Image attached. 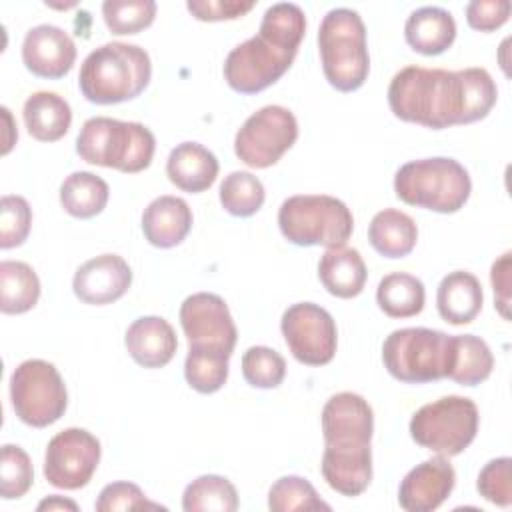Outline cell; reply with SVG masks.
I'll use <instances>...</instances> for the list:
<instances>
[{
    "mask_svg": "<svg viewBox=\"0 0 512 512\" xmlns=\"http://www.w3.org/2000/svg\"><path fill=\"white\" fill-rule=\"evenodd\" d=\"M484 292L480 280L468 270L446 274L436 290V308L442 320L454 326L470 324L482 310Z\"/></svg>",
    "mask_w": 512,
    "mask_h": 512,
    "instance_id": "obj_22",
    "label": "cell"
},
{
    "mask_svg": "<svg viewBox=\"0 0 512 512\" xmlns=\"http://www.w3.org/2000/svg\"><path fill=\"white\" fill-rule=\"evenodd\" d=\"M318 278L326 292L336 298H354L358 296L368 278V270L364 258L356 248L338 246L326 248L318 262Z\"/></svg>",
    "mask_w": 512,
    "mask_h": 512,
    "instance_id": "obj_25",
    "label": "cell"
},
{
    "mask_svg": "<svg viewBox=\"0 0 512 512\" xmlns=\"http://www.w3.org/2000/svg\"><path fill=\"white\" fill-rule=\"evenodd\" d=\"M242 376L254 388H278L286 376V360L268 346H250L242 354Z\"/></svg>",
    "mask_w": 512,
    "mask_h": 512,
    "instance_id": "obj_37",
    "label": "cell"
},
{
    "mask_svg": "<svg viewBox=\"0 0 512 512\" xmlns=\"http://www.w3.org/2000/svg\"><path fill=\"white\" fill-rule=\"evenodd\" d=\"M192 210L178 196H158L142 212L144 238L156 248L178 246L192 228Z\"/></svg>",
    "mask_w": 512,
    "mask_h": 512,
    "instance_id": "obj_21",
    "label": "cell"
},
{
    "mask_svg": "<svg viewBox=\"0 0 512 512\" xmlns=\"http://www.w3.org/2000/svg\"><path fill=\"white\" fill-rule=\"evenodd\" d=\"M216 156L198 142H182L168 154L166 174L168 180L190 194L208 190L218 176Z\"/></svg>",
    "mask_w": 512,
    "mask_h": 512,
    "instance_id": "obj_23",
    "label": "cell"
},
{
    "mask_svg": "<svg viewBox=\"0 0 512 512\" xmlns=\"http://www.w3.org/2000/svg\"><path fill=\"white\" fill-rule=\"evenodd\" d=\"M218 194L222 208L238 218H248L256 214L266 198L262 182L246 170H234L224 176Z\"/></svg>",
    "mask_w": 512,
    "mask_h": 512,
    "instance_id": "obj_34",
    "label": "cell"
},
{
    "mask_svg": "<svg viewBox=\"0 0 512 512\" xmlns=\"http://www.w3.org/2000/svg\"><path fill=\"white\" fill-rule=\"evenodd\" d=\"M368 240L380 256L404 258L416 246L418 226L406 212L384 208L370 220Z\"/></svg>",
    "mask_w": 512,
    "mask_h": 512,
    "instance_id": "obj_27",
    "label": "cell"
},
{
    "mask_svg": "<svg viewBox=\"0 0 512 512\" xmlns=\"http://www.w3.org/2000/svg\"><path fill=\"white\" fill-rule=\"evenodd\" d=\"M188 346H214L234 352L238 330L224 298L212 292L188 296L178 312Z\"/></svg>",
    "mask_w": 512,
    "mask_h": 512,
    "instance_id": "obj_14",
    "label": "cell"
},
{
    "mask_svg": "<svg viewBox=\"0 0 512 512\" xmlns=\"http://www.w3.org/2000/svg\"><path fill=\"white\" fill-rule=\"evenodd\" d=\"M296 116L278 104L250 114L234 136V154L250 168L274 166L296 142Z\"/></svg>",
    "mask_w": 512,
    "mask_h": 512,
    "instance_id": "obj_11",
    "label": "cell"
},
{
    "mask_svg": "<svg viewBox=\"0 0 512 512\" xmlns=\"http://www.w3.org/2000/svg\"><path fill=\"white\" fill-rule=\"evenodd\" d=\"M320 472L326 484L342 496H360L372 480V448L324 446Z\"/></svg>",
    "mask_w": 512,
    "mask_h": 512,
    "instance_id": "obj_20",
    "label": "cell"
},
{
    "mask_svg": "<svg viewBox=\"0 0 512 512\" xmlns=\"http://www.w3.org/2000/svg\"><path fill=\"white\" fill-rule=\"evenodd\" d=\"M36 510H72V512H78V504L74 500H68V498H62L58 494H52L48 498H44Z\"/></svg>",
    "mask_w": 512,
    "mask_h": 512,
    "instance_id": "obj_45",
    "label": "cell"
},
{
    "mask_svg": "<svg viewBox=\"0 0 512 512\" xmlns=\"http://www.w3.org/2000/svg\"><path fill=\"white\" fill-rule=\"evenodd\" d=\"M76 60V44L70 34L54 24L30 28L22 42V62L38 78L58 80L66 76Z\"/></svg>",
    "mask_w": 512,
    "mask_h": 512,
    "instance_id": "obj_18",
    "label": "cell"
},
{
    "mask_svg": "<svg viewBox=\"0 0 512 512\" xmlns=\"http://www.w3.org/2000/svg\"><path fill=\"white\" fill-rule=\"evenodd\" d=\"M306 32V14L294 2L266 8L258 34L234 46L224 60V80L240 94H258L292 66Z\"/></svg>",
    "mask_w": 512,
    "mask_h": 512,
    "instance_id": "obj_2",
    "label": "cell"
},
{
    "mask_svg": "<svg viewBox=\"0 0 512 512\" xmlns=\"http://www.w3.org/2000/svg\"><path fill=\"white\" fill-rule=\"evenodd\" d=\"M124 344L130 358L144 368L166 366L178 348L172 324L160 316L136 318L124 334Z\"/></svg>",
    "mask_w": 512,
    "mask_h": 512,
    "instance_id": "obj_19",
    "label": "cell"
},
{
    "mask_svg": "<svg viewBox=\"0 0 512 512\" xmlns=\"http://www.w3.org/2000/svg\"><path fill=\"white\" fill-rule=\"evenodd\" d=\"M394 192L404 204L454 214L468 202L472 180L458 160L434 156L402 164L394 176Z\"/></svg>",
    "mask_w": 512,
    "mask_h": 512,
    "instance_id": "obj_6",
    "label": "cell"
},
{
    "mask_svg": "<svg viewBox=\"0 0 512 512\" xmlns=\"http://www.w3.org/2000/svg\"><path fill=\"white\" fill-rule=\"evenodd\" d=\"M132 284V270L118 254H100L78 266L72 290L78 300L104 306L120 300Z\"/></svg>",
    "mask_w": 512,
    "mask_h": 512,
    "instance_id": "obj_17",
    "label": "cell"
},
{
    "mask_svg": "<svg viewBox=\"0 0 512 512\" xmlns=\"http://www.w3.org/2000/svg\"><path fill=\"white\" fill-rule=\"evenodd\" d=\"M278 228L296 246L338 248L354 230L350 208L328 194H296L278 208Z\"/></svg>",
    "mask_w": 512,
    "mask_h": 512,
    "instance_id": "obj_7",
    "label": "cell"
},
{
    "mask_svg": "<svg viewBox=\"0 0 512 512\" xmlns=\"http://www.w3.org/2000/svg\"><path fill=\"white\" fill-rule=\"evenodd\" d=\"M510 252H504L498 260H494L490 268V280L494 288V302L504 320L510 318L508 306H510Z\"/></svg>",
    "mask_w": 512,
    "mask_h": 512,
    "instance_id": "obj_44",
    "label": "cell"
},
{
    "mask_svg": "<svg viewBox=\"0 0 512 512\" xmlns=\"http://www.w3.org/2000/svg\"><path fill=\"white\" fill-rule=\"evenodd\" d=\"M280 330L288 350L300 364L324 366L336 354V322L328 310L314 302L288 306L282 314Z\"/></svg>",
    "mask_w": 512,
    "mask_h": 512,
    "instance_id": "obj_12",
    "label": "cell"
},
{
    "mask_svg": "<svg viewBox=\"0 0 512 512\" xmlns=\"http://www.w3.org/2000/svg\"><path fill=\"white\" fill-rule=\"evenodd\" d=\"M478 406L466 396H444L418 408L410 418L412 440L440 456L462 454L478 432Z\"/></svg>",
    "mask_w": 512,
    "mask_h": 512,
    "instance_id": "obj_9",
    "label": "cell"
},
{
    "mask_svg": "<svg viewBox=\"0 0 512 512\" xmlns=\"http://www.w3.org/2000/svg\"><path fill=\"white\" fill-rule=\"evenodd\" d=\"M154 150L156 138L150 128L108 116L88 118L76 136V154L84 162L126 174L146 170Z\"/></svg>",
    "mask_w": 512,
    "mask_h": 512,
    "instance_id": "obj_4",
    "label": "cell"
},
{
    "mask_svg": "<svg viewBox=\"0 0 512 512\" xmlns=\"http://www.w3.org/2000/svg\"><path fill=\"white\" fill-rule=\"evenodd\" d=\"M512 4L508 0H472L466 4V22L480 32H492L510 18Z\"/></svg>",
    "mask_w": 512,
    "mask_h": 512,
    "instance_id": "obj_42",
    "label": "cell"
},
{
    "mask_svg": "<svg viewBox=\"0 0 512 512\" xmlns=\"http://www.w3.org/2000/svg\"><path fill=\"white\" fill-rule=\"evenodd\" d=\"M256 6L254 0H188V12L202 22L236 20Z\"/></svg>",
    "mask_w": 512,
    "mask_h": 512,
    "instance_id": "obj_43",
    "label": "cell"
},
{
    "mask_svg": "<svg viewBox=\"0 0 512 512\" xmlns=\"http://www.w3.org/2000/svg\"><path fill=\"white\" fill-rule=\"evenodd\" d=\"M110 188L104 178L80 170L64 178L60 186V204L74 218H92L108 204Z\"/></svg>",
    "mask_w": 512,
    "mask_h": 512,
    "instance_id": "obj_30",
    "label": "cell"
},
{
    "mask_svg": "<svg viewBox=\"0 0 512 512\" xmlns=\"http://www.w3.org/2000/svg\"><path fill=\"white\" fill-rule=\"evenodd\" d=\"M404 38L414 52L438 56L446 52L456 38L454 16L440 6H422L406 18Z\"/></svg>",
    "mask_w": 512,
    "mask_h": 512,
    "instance_id": "obj_24",
    "label": "cell"
},
{
    "mask_svg": "<svg viewBox=\"0 0 512 512\" xmlns=\"http://www.w3.org/2000/svg\"><path fill=\"white\" fill-rule=\"evenodd\" d=\"M94 508L98 512H116V510H144V508H164V506L148 502L140 486L132 482H110L100 490Z\"/></svg>",
    "mask_w": 512,
    "mask_h": 512,
    "instance_id": "obj_41",
    "label": "cell"
},
{
    "mask_svg": "<svg viewBox=\"0 0 512 512\" xmlns=\"http://www.w3.org/2000/svg\"><path fill=\"white\" fill-rule=\"evenodd\" d=\"M26 130L40 142L60 140L72 124L70 104L56 92H32L22 108Z\"/></svg>",
    "mask_w": 512,
    "mask_h": 512,
    "instance_id": "obj_26",
    "label": "cell"
},
{
    "mask_svg": "<svg viewBox=\"0 0 512 512\" xmlns=\"http://www.w3.org/2000/svg\"><path fill=\"white\" fill-rule=\"evenodd\" d=\"M32 210L26 198L16 194H6L0 200V248L10 250L20 244L30 234Z\"/></svg>",
    "mask_w": 512,
    "mask_h": 512,
    "instance_id": "obj_39",
    "label": "cell"
},
{
    "mask_svg": "<svg viewBox=\"0 0 512 512\" xmlns=\"http://www.w3.org/2000/svg\"><path fill=\"white\" fill-rule=\"evenodd\" d=\"M494 368L490 346L474 334L452 336V364L448 378L462 386H478Z\"/></svg>",
    "mask_w": 512,
    "mask_h": 512,
    "instance_id": "obj_28",
    "label": "cell"
},
{
    "mask_svg": "<svg viewBox=\"0 0 512 512\" xmlns=\"http://www.w3.org/2000/svg\"><path fill=\"white\" fill-rule=\"evenodd\" d=\"M40 298V280L34 268L20 260L0 262V310L4 314H24Z\"/></svg>",
    "mask_w": 512,
    "mask_h": 512,
    "instance_id": "obj_29",
    "label": "cell"
},
{
    "mask_svg": "<svg viewBox=\"0 0 512 512\" xmlns=\"http://www.w3.org/2000/svg\"><path fill=\"white\" fill-rule=\"evenodd\" d=\"M182 510L234 512L238 510V492L228 478L218 474H202L184 488Z\"/></svg>",
    "mask_w": 512,
    "mask_h": 512,
    "instance_id": "obj_33",
    "label": "cell"
},
{
    "mask_svg": "<svg viewBox=\"0 0 512 512\" xmlns=\"http://www.w3.org/2000/svg\"><path fill=\"white\" fill-rule=\"evenodd\" d=\"M154 0H106L102 2V18L106 28L116 36L138 34L156 18Z\"/></svg>",
    "mask_w": 512,
    "mask_h": 512,
    "instance_id": "obj_36",
    "label": "cell"
},
{
    "mask_svg": "<svg viewBox=\"0 0 512 512\" xmlns=\"http://www.w3.org/2000/svg\"><path fill=\"white\" fill-rule=\"evenodd\" d=\"M496 98V82L478 66L464 70L406 66L388 86L392 114L430 130L478 122L488 116Z\"/></svg>",
    "mask_w": 512,
    "mask_h": 512,
    "instance_id": "obj_1",
    "label": "cell"
},
{
    "mask_svg": "<svg viewBox=\"0 0 512 512\" xmlns=\"http://www.w3.org/2000/svg\"><path fill=\"white\" fill-rule=\"evenodd\" d=\"M426 290L420 278L408 272L386 274L376 288V302L390 318H410L422 312Z\"/></svg>",
    "mask_w": 512,
    "mask_h": 512,
    "instance_id": "obj_31",
    "label": "cell"
},
{
    "mask_svg": "<svg viewBox=\"0 0 512 512\" xmlns=\"http://www.w3.org/2000/svg\"><path fill=\"white\" fill-rule=\"evenodd\" d=\"M322 436L330 448H370L374 412L356 392H338L322 408Z\"/></svg>",
    "mask_w": 512,
    "mask_h": 512,
    "instance_id": "obj_15",
    "label": "cell"
},
{
    "mask_svg": "<svg viewBox=\"0 0 512 512\" xmlns=\"http://www.w3.org/2000/svg\"><path fill=\"white\" fill-rule=\"evenodd\" d=\"M476 490L484 500L508 508L512 504V458L500 456L484 464L476 480Z\"/></svg>",
    "mask_w": 512,
    "mask_h": 512,
    "instance_id": "obj_40",
    "label": "cell"
},
{
    "mask_svg": "<svg viewBox=\"0 0 512 512\" xmlns=\"http://www.w3.org/2000/svg\"><path fill=\"white\" fill-rule=\"evenodd\" d=\"M318 52L328 84L340 92L358 90L370 72L366 26L352 8H332L318 28Z\"/></svg>",
    "mask_w": 512,
    "mask_h": 512,
    "instance_id": "obj_5",
    "label": "cell"
},
{
    "mask_svg": "<svg viewBox=\"0 0 512 512\" xmlns=\"http://www.w3.org/2000/svg\"><path fill=\"white\" fill-rule=\"evenodd\" d=\"M456 472L446 456H432L416 464L400 482L398 504L406 512H432L452 494Z\"/></svg>",
    "mask_w": 512,
    "mask_h": 512,
    "instance_id": "obj_16",
    "label": "cell"
},
{
    "mask_svg": "<svg viewBox=\"0 0 512 512\" xmlns=\"http://www.w3.org/2000/svg\"><path fill=\"white\" fill-rule=\"evenodd\" d=\"M382 362L388 374L406 384H426L448 378L452 336L432 328H400L386 336Z\"/></svg>",
    "mask_w": 512,
    "mask_h": 512,
    "instance_id": "obj_8",
    "label": "cell"
},
{
    "mask_svg": "<svg viewBox=\"0 0 512 512\" xmlns=\"http://www.w3.org/2000/svg\"><path fill=\"white\" fill-rule=\"evenodd\" d=\"M232 352L214 346H188L184 376L190 388L200 394L218 392L228 380V360Z\"/></svg>",
    "mask_w": 512,
    "mask_h": 512,
    "instance_id": "obj_32",
    "label": "cell"
},
{
    "mask_svg": "<svg viewBox=\"0 0 512 512\" xmlns=\"http://www.w3.org/2000/svg\"><path fill=\"white\" fill-rule=\"evenodd\" d=\"M34 482L32 460L18 444L2 446L0 460V496L4 500L22 498Z\"/></svg>",
    "mask_w": 512,
    "mask_h": 512,
    "instance_id": "obj_38",
    "label": "cell"
},
{
    "mask_svg": "<svg viewBox=\"0 0 512 512\" xmlns=\"http://www.w3.org/2000/svg\"><path fill=\"white\" fill-rule=\"evenodd\" d=\"M152 64L144 48L128 42H106L82 62L78 86L92 104H118L140 96L150 84Z\"/></svg>",
    "mask_w": 512,
    "mask_h": 512,
    "instance_id": "obj_3",
    "label": "cell"
},
{
    "mask_svg": "<svg viewBox=\"0 0 512 512\" xmlns=\"http://www.w3.org/2000/svg\"><path fill=\"white\" fill-rule=\"evenodd\" d=\"M268 508L272 512H296V510H330L316 488L302 476H282L268 492Z\"/></svg>",
    "mask_w": 512,
    "mask_h": 512,
    "instance_id": "obj_35",
    "label": "cell"
},
{
    "mask_svg": "<svg viewBox=\"0 0 512 512\" xmlns=\"http://www.w3.org/2000/svg\"><path fill=\"white\" fill-rule=\"evenodd\" d=\"M10 400L24 424L46 428L64 416L68 392L54 364L30 358L20 362L10 376Z\"/></svg>",
    "mask_w": 512,
    "mask_h": 512,
    "instance_id": "obj_10",
    "label": "cell"
},
{
    "mask_svg": "<svg viewBox=\"0 0 512 512\" xmlns=\"http://www.w3.org/2000/svg\"><path fill=\"white\" fill-rule=\"evenodd\" d=\"M100 440L84 428H66L50 438L44 454V478L62 490L84 488L100 462Z\"/></svg>",
    "mask_w": 512,
    "mask_h": 512,
    "instance_id": "obj_13",
    "label": "cell"
}]
</instances>
